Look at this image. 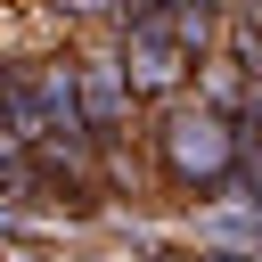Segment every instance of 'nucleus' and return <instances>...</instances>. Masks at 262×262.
Masks as SVG:
<instances>
[{"instance_id": "obj_2", "label": "nucleus", "mask_w": 262, "mask_h": 262, "mask_svg": "<svg viewBox=\"0 0 262 262\" xmlns=\"http://www.w3.org/2000/svg\"><path fill=\"white\" fill-rule=\"evenodd\" d=\"M164 156H172L180 180H221V172L237 164V139H229L221 115H180V123L164 131Z\"/></svg>"}, {"instance_id": "obj_1", "label": "nucleus", "mask_w": 262, "mask_h": 262, "mask_svg": "<svg viewBox=\"0 0 262 262\" xmlns=\"http://www.w3.org/2000/svg\"><path fill=\"white\" fill-rule=\"evenodd\" d=\"M196 16H139L131 25V57H123V74H131V90H172L180 82V66H188V49H196Z\"/></svg>"}, {"instance_id": "obj_3", "label": "nucleus", "mask_w": 262, "mask_h": 262, "mask_svg": "<svg viewBox=\"0 0 262 262\" xmlns=\"http://www.w3.org/2000/svg\"><path fill=\"white\" fill-rule=\"evenodd\" d=\"M82 115H90V131H106V123L123 115V82H115V66H82Z\"/></svg>"}]
</instances>
